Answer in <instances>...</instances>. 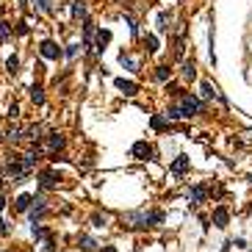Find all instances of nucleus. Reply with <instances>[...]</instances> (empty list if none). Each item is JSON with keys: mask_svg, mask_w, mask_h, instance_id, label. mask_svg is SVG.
Here are the masks:
<instances>
[{"mask_svg": "<svg viewBox=\"0 0 252 252\" xmlns=\"http://www.w3.org/2000/svg\"><path fill=\"white\" fill-rule=\"evenodd\" d=\"M177 108H180L183 116H197V114H202V100L194 95H180V103H177Z\"/></svg>", "mask_w": 252, "mask_h": 252, "instance_id": "nucleus-1", "label": "nucleus"}, {"mask_svg": "<svg viewBox=\"0 0 252 252\" xmlns=\"http://www.w3.org/2000/svg\"><path fill=\"white\" fill-rule=\"evenodd\" d=\"M72 17H75V19H78V17L86 19V3H83V0H72Z\"/></svg>", "mask_w": 252, "mask_h": 252, "instance_id": "nucleus-16", "label": "nucleus"}, {"mask_svg": "<svg viewBox=\"0 0 252 252\" xmlns=\"http://www.w3.org/2000/svg\"><path fill=\"white\" fill-rule=\"evenodd\" d=\"M31 235H34L36 241H39V238H47V233H44V227L39 225V222H36V225H31Z\"/></svg>", "mask_w": 252, "mask_h": 252, "instance_id": "nucleus-22", "label": "nucleus"}, {"mask_svg": "<svg viewBox=\"0 0 252 252\" xmlns=\"http://www.w3.org/2000/svg\"><path fill=\"white\" fill-rule=\"evenodd\" d=\"M17 116H19V105H17V103H11V105H9V119L14 122Z\"/></svg>", "mask_w": 252, "mask_h": 252, "instance_id": "nucleus-27", "label": "nucleus"}, {"mask_svg": "<svg viewBox=\"0 0 252 252\" xmlns=\"http://www.w3.org/2000/svg\"><path fill=\"white\" fill-rule=\"evenodd\" d=\"M155 78L158 80H166V78H169V67H164V64H161V67H155Z\"/></svg>", "mask_w": 252, "mask_h": 252, "instance_id": "nucleus-25", "label": "nucleus"}, {"mask_svg": "<svg viewBox=\"0 0 252 252\" xmlns=\"http://www.w3.org/2000/svg\"><path fill=\"white\" fill-rule=\"evenodd\" d=\"M164 125H166V122H164V116H158V114H155V116H153V128H155V131H161Z\"/></svg>", "mask_w": 252, "mask_h": 252, "instance_id": "nucleus-29", "label": "nucleus"}, {"mask_svg": "<svg viewBox=\"0 0 252 252\" xmlns=\"http://www.w3.org/2000/svg\"><path fill=\"white\" fill-rule=\"evenodd\" d=\"M64 144H67V139H64L61 133L53 131V133L44 136V144H39V147H42V153H47L50 158H58V150H64Z\"/></svg>", "mask_w": 252, "mask_h": 252, "instance_id": "nucleus-2", "label": "nucleus"}, {"mask_svg": "<svg viewBox=\"0 0 252 252\" xmlns=\"http://www.w3.org/2000/svg\"><path fill=\"white\" fill-rule=\"evenodd\" d=\"M67 56H70V58L72 56H78V44H70V47H67Z\"/></svg>", "mask_w": 252, "mask_h": 252, "instance_id": "nucleus-33", "label": "nucleus"}, {"mask_svg": "<svg viewBox=\"0 0 252 252\" xmlns=\"http://www.w3.org/2000/svg\"><path fill=\"white\" fill-rule=\"evenodd\" d=\"M92 222H95V227H103L105 225V216H100V213H97V216H92Z\"/></svg>", "mask_w": 252, "mask_h": 252, "instance_id": "nucleus-31", "label": "nucleus"}, {"mask_svg": "<svg viewBox=\"0 0 252 252\" xmlns=\"http://www.w3.org/2000/svg\"><path fill=\"white\" fill-rule=\"evenodd\" d=\"M6 70H9L11 75H17V72H19V58H17V56H11V58L6 61Z\"/></svg>", "mask_w": 252, "mask_h": 252, "instance_id": "nucleus-21", "label": "nucleus"}, {"mask_svg": "<svg viewBox=\"0 0 252 252\" xmlns=\"http://www.w3.org/2000/svg\"><path fill=\"white\" fill-rule=\"evenodd\" d=\"M180 75H183V78H186V80H192L194 75H197V70H194V64H192V61H183V67H180Z\"/></svg>", "mask_w": 252, "mask_h": 252, "instance_id": "nucleus-18", "label": "nucleus"}, {"mask_svg": "<svg viewBox=\"0 0 252 252\" xmlns=\"http://www.w3.org/2000/svg\"><path fill=\"white\" fill-rule=\"evenodd\" d=\"M28 92H31V100H34L36 105H44V89L39 86V83H34V86L28 89Z\"/></svg>", "mask_w": 252, "mask_h": 252, "instance_id": "nucleus-13", "label": "nucleus"}, {"mask_svg": "<svg viewBox=\"0 0 252 252\" xmlns=\"http://www.w3.org/2000/svg\"><path fill=\"white\" fill-rule=\"evenodd\" d=\"M44 213H47V205H44V200L31 202V208H28V219H31V225H36V222H39Z\"/></svg>", "mask_w": 252, "mask_h": 252, "instance_id": "nucleus-5", "label": "nucleus"}, {"mask_svg": "<svg viewBox=\"0 0 252 252\" xmlns=\"http://www.w3.org/2000/svg\"><path fill=\"white\" fill-rule=\"evenodd\" d=\"M202 97H205V100H213V97H219V100H225V97L219 95V89H216V86H211L208 80H202Z\"/></svg>", "mask_w": 252, "mask_h": 252, "instance_id": "nucleus-11", "label": "nucleus"}, {"mask_svg": "<svg viewBox=\"0 0 252 252\" xmlns=\"http://www.w3.org/2000/svg\"><path fill=\"white\" fill-rule=\"evenodd\" d=\"M114 86L119 89L122 95H128V97H133L136 92H139V86H136L133 80H125V78H116V80H114Z\"/></svg>", "mask_w": 252, "mask_h": 252, "instance_id": "nucleus-7", "label": "nucleus"}, {"mask_svg": "<svg viewBox=\"0 0 252 252\" xmlns=\"http://www.w3.org/2000/svg\"><path fill=\"white\" fill-rule=\"evenodd\" d=\"M44 252H58L56 241H53V235H47V241H44Z\"/></svg>", "mask_w": 252, "mask_h": 252, "instance_id": "nucleus-26", "label": "nucleus"}, {"mask_svg": "<svg viewBox=\"0 0 252 252\" xmlns=\"http://www.w3.org/2000/svg\"><path fill=\"white\" fill-rule=\"evenodd\" d=\"M80 250H83V252H95L97 250V244H95V238H89V235H80Z\"/></svg>", "mask_w": 252, "mask_h": 252, "instance_id": "nucleus-19", "label": "nucleus"}, {"mask_svg": "<svg viewBox=\"0 0 252 252\" xmlns=\"http://www.w3.org/2000/svg\"><path fill=\"white\" fill-rule=\"evenodd\" d=\"M166 92H169V95H174V97H180V95H183L180 89H177V83H169V86H166Z\"/></svg>", "mask_w": 252, "mask_h": 252, "instance_id": "nucleus-30", "label": "nucleus"}, {"mask_svg": "<svg viewBox=\"0 0 252 252\" xmlns=\"http://www.w3.org/2000/svg\"><path fill=\"white\" fill-rule=\"evenodd\" d=\"M144 44H147V53H155V50H158V39H155L153 34L144 36Z\"/></svg>", "mask_w": 252, "mask_h": 252, "instance_id": "nucleus-24", "label": "nucleus"}, {"mask_svg": "<svg viewBox=\"0 0 252 252\" xmlns=\"http://www.w3.org/2000/svg\"><path fill=\"white\" fill-rule=\"evenodd\" d=\"M11 39V28L9 22H0V42H9Z\"/></svg>", "mask_w": 252, "mask_h": 252, "instance_id": "nucleus-23", "label": "nucleus"}, {"mask_svg": "<svg viewBox=\"0 0 252 252\" xmlns=\"http://www.w3.org/2000/svg\"><path fill=\"white\" fill-rule=\"evenodd\" d=\"M39 9H42L44 14H50V11H53V3H50V0H39Z\"/></svg>", "mask_w": 252, "mask_h": 252, "instance_id": "nucleus-28", "label": "nucleus"}, {"mask_svg": "<svg viewBox=\"0 0 252 252\" xmlns=\"http://www.w3.org/2000/svg\"><path fill=\"white\" fill-rule=\"evenodd\" d=\"M92 36H95V25L83 19V47H92Z\"/></svg>", "mask_w": 252, "mask_h": 252, "instance_id": "nucleus-15", "label": "nucleus"}, {"mask_svg": "<svg viewBox=\"0 0 252 252\" xmlns=\"http://www.w3.org/2000/svg\"><path fill=\"white\" fill-rule=\"evenodd\" d=\"M39 53H42L44 58H50V61H58L61 58V47L53 39H44L42 44H39Z\"/></svg>", "mask_w": 252, "mask_h": 252, "instance_id": "nucleus-4", "label": "nucleus"}, {"mask_svg": "<svg viewBox=\"0 0 252 252\" xmlns=\"http://www.w3.org/2000/svg\"><path fill=\"white\" fill-rule=\"evenodd\" d=\"M131 155L139 158V161H147V158L153 155V147H150L147 141H136V144L131 147Z\"/></svg>", "mask_w": 252, "mask_h": 252, "instance_id": "nucleus-6", "label": "nucleus"}, {"mask_svg": "<svg viewBox=\"0 0 252 252\" xmlns=\"http://www.w3.org/2000/svg\"><path fill=\"white\" fill-rule=\"evenodd\" d=\"M31 202H34V197H31V194H19L17 200H14V211H19V213H22V211L31 208Z\"/></svg>", "mask_w": 252, "mask_h": 252, "instance_id": "nucleus-10", "label": "nucleus"}, {"mask_svg": "<svg viewBox=\"0 0 252 252\" xmlns=\"http://www.w3.org/2000/svg\"><path fill=\"white\" fill-rule=\"evenodd\" d=\"M108 42H111V31H108V28H100V31L95 34V47H97V53H103Z\"/></svg>", "mask_w": 252, "mask_h": 252, "instance_id": "nucleus-8", "label": "nucleus"}, {"mask_svg": "<svg viewBox=\"0 0 252 252\" xmlns=\"http://www.w3.org/2000/svg\"><path fill=\"white\" fill-rule=\"evenodd\" d=\"M17 34H19V36L28 34V25H25V22H17Z\"/></svg>", "mask_w": 252, "mask_h": 252, "instance_id": "nucleus-32", "label": "nucleus"}, {"mask_svg": "<svg viewBox=\"0 0 252 252\" xmlns=\"http://www.w3.org/2000/svg\"><path fill=\"white\" fill-rule=\"evenodd\" d=\"M58 180H61V174L56 172V169H44V172L39 174V189H42V192L56 189V186H58Z\"/></svg>", "mask_w": 252, "mask_h": 252, "instance_id": "nucleus-3", "label": "nucleus"}, {"mask_svg": "<svg viewBox=\"0 0 252 252\" xmlns=\"http://www.w3.org/2000/svg\"><path fill=\"white\" fill-rule=\"evenodd\" d=\"M6 208V197H3V194H0V211Z\"/></svg>", "mask_w": 252, "mask_h": 252, "instance_id": "nucleus-34", "label": "nucleus"}, {"mask_svg": "<svg viewBox=\"0 0 252 252\" xmlns=\"http://www.w3.org/2000/svg\"><path fill=\"white\" fill-rule=\"evenodd\" d=\"M213 222H216V227H227V208L225 205H219L213 211Z\"/></svg>", "mask_w": 252, "mask_h": 252, "instance_id": "nucleus-14", "label": "nucleus"}, {"mask_svg": "<svg viewBox=\"0 0 252 252\" xmlns=\"http://www.w3.org/2000/svg\"><path fill=\"white\" fill-rule=\"evenodd\" d=\"M119 64L125 67V70H136V61H133L128 53H119Z\"/></svg>", "mask_w": 252, "mask_h": 252, "instance_id": "nucleus-20", "label": "nucleus"}, {"mask_svg": "<svg viewBox=\"0 0 252 252\" xmlns=\"http://www.w3.org/2000/svg\"><path fill=\"white\" fill-rule=\"evenodd\" d=\"M0 225H3V222H0Z\"/></svg>", "mask_w": 252, "mask_h": 252, "instance_id": "nucleus-36", "label": "nucleus"}, {"mask_svg": "<svg viewBox=\"0 0 252 252\" xmlns=\"http://www.w3.org/2000/svg\"><path fill=\"white\" fill-rule=\"evenodd\" d=\"M169 22H172V14H169V11H161V14H158V31H169Z\"/></svg>", "mask_w": 252, "mask_h": 252, "instance_id": "nucleus-17", "label": "nucleus"}, {"mask_svg": "<svg viewBox=\"0 0 252 252\" xmlns=\"http://www.w3.org/2000/svg\"><path fill=\"white\" fill-rule=\"evenodd\" d=\"M205 194H208V192H205V186H194L192 192H189V200H192V205H200V202L205 200Z\"/></svg>", "mask_w": 252, "mask_h": 252, "instance_id": "nucleus-9", "label": "nucleus"}, {"mask_svg": "<svg viewBox=\"0 0 252 252\" xmlns=\"http://www.w3.org/2000/svg\"><path fill=\"white\" fill-rule=\"evenodd\" d=\"M169 169H172L174 174H183L186 169H189V155H177V161H174V164L169 166Z\"/></svg>", "mask_w": 252, "mask_h": 252, "instance_id": "nucleus-12", "label": "nucleus"}, {"mask_svg": "<svg viewBox=\"0 0 252 252\" xmlns=\"http://www.w3.org/2000/svg\"><path fill=\"white\" fill-rule=\"evenodd\" d=\"M0 17H3V6H0Z\"/></svg>", "mask_w": 252, "mask_h": 252, "instance_id": "nucleus-35", "label": "nucleus"}]
</instances>
